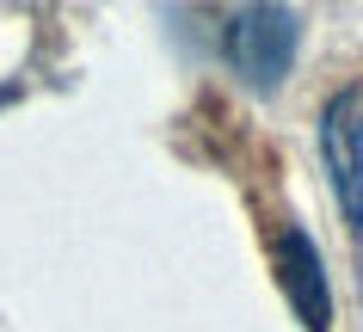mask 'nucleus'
I'll return each instance as SVG.
<instances>
[{
    "label": "nucleus",
    "instance_id": "obj_2",
    "mask_svg": "<svg viewBox=\"0 0 363 332\" xmlns=\"http://www.w3.org/2000/svg\"><path fill=\"white\" fill-rule=\"evenodd\" d=\"M320 166L333 178L345 228L363 234V93L357 86H345V93L326 98V111H320Z\"/></svg>",
    "mask_w": 363,
    "mask_h": 332
},
{
    "label": "nucleus",
    "instance_id": "obj_3",
    "mask_svg": "<svg viewBox=\"0 0 363 332\" xmlns=\"http://www.w3.org/2000/svg\"><path fill=\"white\" fill-rule=\"evenodd\" d=\"M271 271L284 283L289 308L302 320V332H333V290H326V265H320V246L289 222L277 234V253H271Z\"/></svg>",
    "mask_w": 363,
    "mask_h": 332
},
{
    "label": "nucleus",
    "instance_id": "obj_1",
    "mask_svg": "<svg viewBox=\"0 0 363 332\" xmlns=\"http://www.w3.org/2000/svg\"><path fill=\"white\" fill-rule=\"evenodd\" d=\"M296 50H302V19L289 6H240L222 31V56L252 93L284 86V74L296 68Z\"/></svg>",
    "mask_w": 363,
    "mask_h": 332
}]
</instances>
